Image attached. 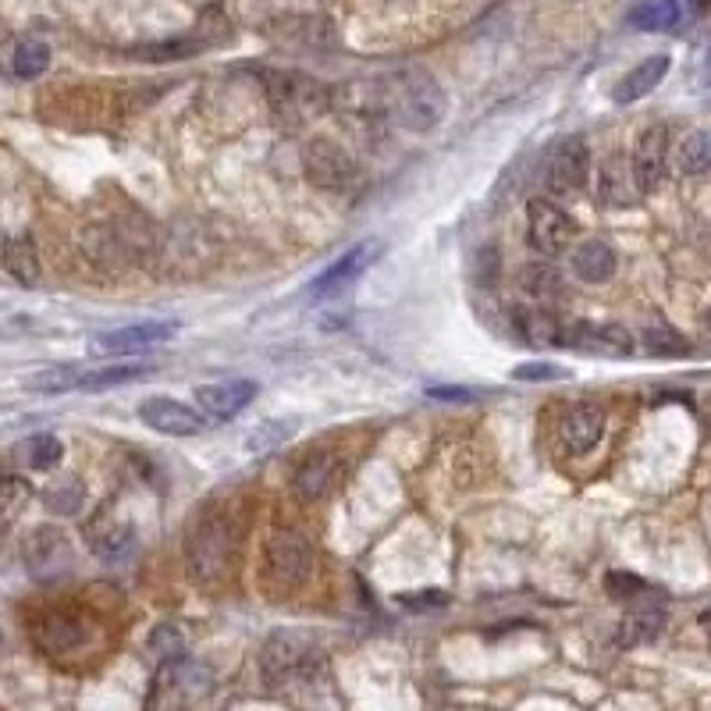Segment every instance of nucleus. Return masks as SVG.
I'll return each mask as SVG.
<instances>
[{"label":"nucleus","instance_id":"obj_1","mask_svg":"<svg viewBox=\"0 0 711 711\" xmlns=\"http://www.w3.org/2000/svg\"><path fill=\"white\" fill-rule=\"evenodd\" d=\"M370 90H374L370 110H384L392 121L409 128V132H427V128H434L445 118V107H448L445 90L420 68L395 71V75L374 82Z\"/></svg>","mask_w":711,"mask_h":711},{"label":"nucleus","instance_id":"obj_2","mask_svg":"<svg viewBox=\"0 0 711 711\" xmlns=\"http://www.w3.org/2000/svg\"><path fill=\"white\" fill-rule=\"evenodd\" d=\"M235 559V526L224 512H203L185 534V566L196 583H221Z\"/></svg>","mask_w":711,"mask_h":711},{"label":"nucleus","instance_id":"obj_3","mask_svg":"<svg viewBox=\"0 0 711 711\" xmlns=\"http://www.w3.org/2000/svg\"><path fill=\"white\" fill-rule=\"evenodd\" d=\"M264 566H267L270 583H278V587H284V591L303 587L313 573L310 540L299 531H292V526H278V531H270V537H267Z\"/></svg>","mask_w":711,"mask_h":711},{"label":"nucleus","instance_id":"obj_4","mask_svg":"<svg viewBox=\"0 0 711 711\" xmlns=\"http://www.w3.org/2000/svg\"><path fill=\"white\" fill-rule=\"evenodd\" d=\"M270 107L278 114H284L289 121H306L317 118V114L327 107V90L320 82H313L299 71H260Z\"/></svg>","mask_w":711,"mask_h":711},{"label":"nucleus","instance_id":"obj_5","mask_svg":"<svg viewBox=\"0 0 711 711\" xmlns=\"http://www.w3.org/2000/svg\"><path fill=\"white\" fill-rule=\"evenodd\" d=\"M310 662H313V644L303 633L278 630L264 640L260 668H264V679L270 683V687H284V683L299 679L310 668Z\"/></svg>","mask_w":711,"mask_h":711},{"label":"nucleus","instance_id":"obj_6","mask_svg":"<svg viewBox=\"0 0 711 711\" xmlns=\"http://www.w3.org/2000/svg\"><path fill=\"white\" fill-rule=\"evenodd\" d=\"M576 238V221L569 213L551 203V199H531L526 203V242L540 253V256H559L573 246Z\"/></svg>","mask_w":711,"mask_h":711},{"label":"nucleus","instance_id":"obj_7","mask_svg":"<svg viewBox=\"0 0 711 711\" xmlns=\"http://www.w3.org/2000/svg\"><path fill=\"white\" fill-rule=\"evenodd\" d=\"M303 171L306 178L324 193H346L360 178L356 161L331 139H313L303 150Z\"/></svg>","mask_w":711,"mask_h":711},{"label":"nucleus","instance_id":"obj_8","mask_svg":"<svg viewBox=\"0 0 711 711\" xmlns=\"http://www.w3.org/2000/svg\"><path fill=\"white\" fill-rule=\"evenodd\" d=\"M548 189L555 196H576L591 178V147L583 136H566L548 153Z\"/></svg>","mask_w":711,"mask_h":711},{"label":"nucleus","instance_id":"obj_9","mask_svg":"<svg viewBox=\"0 0 711 711\" xmlns=\"http://www.w3.org/2000/svg\"><path fill=\"white\" fill-rule=\"evenodd\" d=\"M22 559H25L28 573L47 580V576H57V573H65V569H71L75 551H71L68 537L57 531V526H33L22 540Z\"/></svg>","mask_w":711,"mask_h":711},{"label":"nucleus","instance_id":"obj_10","mask_svg":"<svg viewBox=\"0 0 711 711\" xmlns=\"http://www.w3.org/2000/svg\"><path fill=\"white\" fill-rule=\"evenodd\" d=\"M562 346L591 356H605V360H626L633 352V338L622 324H597V320H576L566 327Z\"/></svg>","mask_w":711,"mask_h":711},{"label":"nucleus","instance_id":"obj_11","mask_svg":"<svg viewBox=\"0 0 711 711\" xmlns=\"http://www.w3.org/2000/svg\"><path fill=\"white\" fill-rule=\"evenodd\" d=\"M178 331L175 320H142V324H128V327H114L93 338V349L100 356H136L171 341Z\"/></svg>","mask_w":711,"mask_h":711},{"label":"nucleus","instance_id":"obj_12","mask_svg":"<svg viewBox=\"0 0 711 711\" xmlns=\"http://www.w3.org/2000/svg\"><path fill=\"white\" fill-rule=\"evenodd\" d=\"M139 420L164 438H193V434L203 431V417H199V409L178 403V398H164V395L142 398Z\"/></svg>","mask_w":711,"mask_h":711},{"label":"nucleus","instance_id":"obj_13","mask_svg":"<svg viewBox=\"0 0 711 711\" xmlns=\"http://www.w3.org/2000/svg\"><path fill=\"white\" fill-rule=\"evenodd\" d=\"M384 253L381 242H360V246H352L338 256L335 264H327L317 278L310 281V295H317V299H327V295H338L341 289H349V284L363 275V270L377 260V256Z\"/></svg>","mask_w":711,"mask_h":711},{"label":"nucleus","instance_id":"obj_14","mask_svg":"<svg viewBox=\"0 0 711 711\" xmlns=\"http://www.w3.org/2000/svg\"><path fill=\"white\" fill-rule=\"evenodd\" d=\"M256 392H260V384L246 381V377L218 381V384H199V388H196V409L203 412L207 420L224 423V420L238 417V412L256 398Z\"/></svg>","mask_w":711,"mask_h":711},{"label":"nucleus","instance_id":"obj_15","mask_svg":"<svg viewBox=\"0 0 711 711\" xmlns=\"http://www.w3.org/2000/svg\"><path fill=\"white\" fill-rule=\"evenodd\" d=\"M559 434H562V445L573 452V455H583L591 452L597 441L605 434V412L602 406L594 403H576L562 412L559 420Z\"/></svg>","mask_w":711,"mask_h":711},{"label":"nucleus","instance_id":"obj_16","mask_svg":"<svg viewBox=\"0 0 711 711\" xmlns=\"http://www.w3.org/2000/svg\"><path fill=\"white\" fill-rule=\"evenodd\" d=\"M665 161H668V132L665 128H648L633 150V171H637L640 193L658 189L665 178Z\"/></svg>","mask_w":711,"mask_h":711},{"label":"nucleus","instance_id":"obj_17","mask_svg":"<svg viewBox=\"0 0 711 711\" xmlns=\"http://www.w3.org/2000/svg\"><path fill=\"white\" fill-rule=\"evenodd\" d=\"M637 171H633V156L611 153L608 161L597 171V196L611 207H633L637 203Z\"/></svg>","mask_w":711,"mask_h":711},{"label":"nucleus","instance_id":"obj_18","mask_svg":"<svg viewBox=\"0 0 711 711\" xmlns=\"http://www.w3.org/2000/svg\"><path fill=\"white\" fill-rule=\"evenodd\" d=\"M36 644L50 654H68V651H79L85 644V622L71 611H47L39 622H36Z\"/></svg>","mask_w":711,"mask_h":711},{"label":"nucleus","instance_id":"obj_19","mask_svg":"<svg viewBox=\"0 0 711 711\" xmlns=\"http://www.w3.org/2000/svg\"><path fill=\"white\" fill-rule=\"evenodd\" d=\"M668 54H654V57H644L637 68H630L626 75L611 85V100L616 104H637V100H644L648 93H654L662 85V79L668 75Z\"/></svg>","mask_w":711,"mask_h":711},{"label":"nucleus","instance_id":"obj_20","mask_svg":"<svg viewBox=\"0 0 711 711\" xmlns=\"http://www.w3.org/2000/svg\"><path fill=\"white\" fill-rule=\"evenodd\" d=\"M338 480V455L331 452H310L303 463L295 466L292 488L303 502H320V498L335 488Z\"/></svg>","mask_w":711,"mask_h":711},{"label":"nucleus","instance_id":"obj_21","mask_svg":"<svg viewBox=\"0 0 711 711\" xmlns=\"http://www.w3.org/2000/svg\"><path fill=\"white\" fill-rule=\"evenodd\" d=\"M633 608L630 616L622 619V630H619V640L626 648H637V644H651L654 637L665 630V605L654 602V597L644 591L640 597H633Z\"/></svg>","mask_w":711,"mask_h":711},{"label":"nucleus","instance_id":"obj_22","mask_svg":"<svg viewBox=\"0 0 711 711\" xmlns=\"http://www.w3.org/2000/svg\"><path fill=\"white\" fill-rule=\"evenodd\" d=\"M573 275L587 284H605L616 275V249L605 238H591L573 253Z\"/></svg>","mask_w":711,"mask_h":711},{"label":"nucleus","instance_id":"obj_23","mask_svg":"<svg viewBox=\"0 0 711 711\" xmlns=\"http://www.w3.org/2000/svg\"><path fill=\"white\" fill-rule=\"evenodd\" d=\"M683 19V8L679 0H637L626 14V22L640 33H668V28H676Z\"/></svg>","mask_w":711,"mask_h":711},{"label":"nucleus","instance_id":"obj_24","mask_svg":"<svg viewBox=\"0 0 711 711\" xmlns=\"http://www.w3.org/2000/svg\"><path fill=\"white\" fill-rule=\"evenodd\" d=\"M93 551L104 562H125L136 551V526L132 523H96L93 526Z\"/></svg>","mask_w":711,"mask_h":711},{"label":"nucleus","instance_id":"obj_25","mask_svg":"<svg viewBox=\"0 0 711 711\" xmlns=\"http://www.w3.org/2000/svg\"><path fill=\"white\" fill-rule=\"evenodd\" d=\"M4 267L14 281L25 284V289L39 284V253H36L33 235H11L4 242Z\"/></svg>","mask_w":711,"mask_h":711},{"label":"nucleus","instance_id":"obj_26","mask_svg":"<svg viewBox=\"0 0 711 711\" xmlns=\"http://www.w3.org/2000/svg\"><path fill=\"white\" fill-rule=\"evenodd\" d=\"M43 505L54 516H79L85 505V483L79 477H61L43 491Z\"/></svg>","mask_w":711,"mask_h":711},{"label":"nucleus","instance_id":"obj_27","mask_svg":"<svg viewBox=\"0 0 711 711\" xmlns=\"http://www.w3.org/2000/svg\"><path fill=\"white\" fill-rule=\"evenodd\" d=\"M676 167L683 175H708L711 171V128H697L679 142Z\"/></svg>","mask_w":711,"mask_h":711},{"label":"nucleus","instance_id":"obj_28","mask_svg":"<svg viewBox=\"0 0 711 711\" xmlns=\"http://www.w3.org/2000/svg\"><path fill=\"white\" fill-rule=\"evenodd\" d=\"M61 459H65V445L57 434H36V438L22 441V448H19V463L28 469H57Z\"/></svg>","mask_w":711,"mask_h":711},{"label":"nucleus","instance_id":"obj_29","mask_svg":"<svg viewBox=\"0 0 711 711\" xmlns=\"http://www.w3.org/2000/svg\"><path fill=\"white\" fill-rule=\"evenodd\" d=\"M153 366H128V363H118V366H100V370H82V388L79 392H107V388H118V384H128V381H142L150 377Z\"/></svg>","mask_w":711,"mask_h":711},{"label":"nucleus","instance_id":"obj_30","mask_svg":"<svg viewBox=\"0 0 711 711\" xmlns=\"http://www.w3.org/2000/svg\"><path fill=\"white\" fill-rule=\"evenodd\" d=\"M50 68V47L39 39H19L11 50V71L19 79H36Z\"/></svg>","mask_w":711,"mask_h":711},{"label":"nucleus","instance_id":"obj_31","mask_svg":"<svg viewBox=\"0 0 711 711\" xmlns=\"http://www.w3.org/2000/svg\"><path fill=\"white\" fill-rule=\"evenodd\" d=\"M28 392H39V395H65V392H79L82 388V370L79 366H50V370H39L25 381Z\"/></svg>","mask_w":711,"mask_h":711},{"label":"nucleus","instance_id":"obj_32","mask_svg":"<svg viewBox=\"0 0 711 711\" xmlns=\"http://www.w3.org/2000/svg\"><path fill=\"white\" fill-rule=\"evenodd\" d=\"M520 284H523L526 295L540 299V303H548L551 295L562 292V278L555 275L551 267H545V264H526V267L520 270Z\"/></svg>","mask_w":711,"mask_h":711},{"label":"nucleus","instance_id":"obj_33","mask_svg":"<svg viewBox=\"0 0 711 711\" xmlns=\"http://www.w3.org/2000/svg\"><path fill=\"white\" fill-rule=\"evenodd\" d=\"M644 349L651 356H662V360H673V356H687L690 352V341L683 338L679 331H673L668 324H651L644 331Z\"/></svg>","mask_w":711,"mask_h":711},{"label":"nucleus","instance_id":"obj_34","mask_svg":"<svg viewBox=\"0 0 711 711\" xmlns=\"http://www.w3.org/2000/svg\"><path fill=\"white\" fill-rule=\"evenodd\" d=\"M299 431V423H284V420H267V423H260V427H253V431L246 434V448L249 452H270V448H278V445H284L292 434Z\"/></svg>","mask_w":711,"mask_h":711},{"label":"nucleus","instance_id":"obj_35","mask_svg":"<svg viewBox=\"0 0 711 711\" xmlns=\"http://www.w3.org/2000/svg\"><path fill=\"white\" fill-rule=\"evenodd\" d=\"M28 498H33V488H28V480H22V477H8V480H4V505H0L4 526H11L14 520H19V512L28 505Z\"/></svg>","mask_w":711,"mask_h":711},{"label":"nucleus","instance_id":"obj_36","mask_svg":"<svg viewBox=\"0 0 711 711\" xmlns=\"http://www.w3.org/2000/svg\"><path fill=\"white\" fill-rule=\"evenodd\" d=\"M516 381H566L569 370L566 366H555V363H523L512 370Z\"/></svg>","mask_w":711,"mask_h":711},{"label":"nucleus","instance_id":"obj_37","mask_svg":"<svg viewBox=\"0 0 711 711\" xmlns=\"http://www.w3.org/2000/svg\"><path fill=\"white\" fill-rule=\"evenodd\" d=\"M150 648H153V654H161V658H175V654H182L178 626H161V630L150 637Z\"/></svg>","mask_w":711,"mask_h":711},{"label":"nucleus","instance_id":"obj_38","mask_svg":"<svg viewBox=\"0 0 711 711\" xmlns=\"http://www.w3.org/2000/svg\"><path fill=\"white\" fill-rule=\"evenodd\" d=\"M644 591H648V583L640 576H633V573H611L608 576V594L611 597H630V602H633V597H640Z\"/></svg>","mask_w":711,"mask_h":711},{"label":"nucleus","instance_id":"obj_39","mask_svg":"<svg viewBox=\"0 0 711 711\" xmlns=\"http://www.w3.org/2000/svg\"><path fill=\"white\" fill-rule=\"evenodd\" d=\"M427 395H434V398H459V403H466V398H474V392L448 388V384H431V388H427Z\"/></svg>","mask_w":711,"mask_h":711},{"label":"nucleus","instance_id":"obj_40","mask_svg":"<svg viewBox=\"0 0 711 711\" xmlns=\"http://www.w3.org/2000/svg\"><path fill=\"white\" fill-rule=\"evenodd\" d=\"M708 324H711V313H708Z\"/></svg>","mask_w":711,"mask_h":711}]
</instances>
